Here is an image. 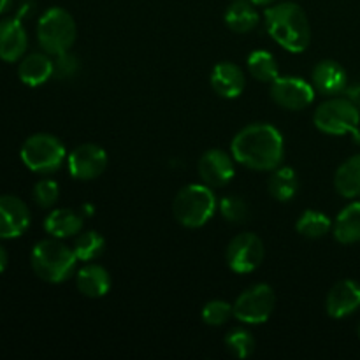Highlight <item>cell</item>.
Here are the masks:
<instances>
[{"label":"cell","mask_w":360,"mask_h":360,"mask_svg":"<svg viewBox=\"0 0 360 360\" xmlns=\"http://www.w3.org/2000/svg\"><path fill=\"white\" fill-rule=\"evenodd\" d=\"M232 157L253 171H274L283 162L285 144L280 130L269 123H253L234 136Z\"/></svg>","instance_id":"obj_1"},{"label":"cell","mask_w":360,"mask_h":360,"mask_svg":"<svg viewBox=\"0 0 360 360\" xmlns=\"http://www.w3.org/2000/svg\"><path fill=\"white\" fill-rule=\"evenodd\" d=\"M266 27L274 42L290 53H302L311 41L308 16L299 4L280 2L267 7Z\"/></svg>","instance_id":"obj_2"},{"label":"cell","mask_w":360,"mask_h":360,"mask_svg":"<svg viewBox=\"0 0 360 360\" xmlns=\"http://www.w3.org/2000/svg\"><path fill=\"white\" fill-rule=\"evenodd\" d=\"M32 269L48 283H62L72 276L76 269L77 257L72 248L63 245L56 238L39 241L30 255Z\"/></svg>","instance_id":"obj_3"},{"label":"cell","mask_w":360,"mask_h":360,"mask_svg":"<svg viewBox=\"0 0 360 360\" xmlns=\"http://www.w3.org/2000/svg\"><path fill=\"white\" fill-rule=\"evenodd\" d=\"M218 202L211 186L204 185H186L176 193L172 202L174 218L188 229H199L206 225L213 218Z\"/></svg>","instance_id":"obj_4"},{"label":"cell","mask_w":360,"mask_h":360,"mask_svg":"<svg viewBox=\"0 0 360 360\" xmlns=\"http://www.w3.org/2000/svg\"><path fill=\"white\" fill-rule=\"evenodd\" d=\"M76 21L62 7H49L37 23V41L48 55H60L72 48L76 41Z\"/></svg>","instance_id":"obj_5"},{"label":"cell","mask_w":360,"mask_h":360,"mask_svg":"<svg viewBox=\"0 0 360 360\" xmlns=\"http://www.w3.org/2000/svg\"><path fill=\"white\" fill-rule=\"evenodd\" d=\"M21 160L37 174H53L63 165L67 157L65 146L51 134H34L21 146Z\"/></svg>","instance_id":"obj_6"},{"label":"cell","mask_w":360,"mask_h":360,"mask_svg":"<svg viewBox=\"0 0 360 360\" xmlns=\"http://www.w3.org/2000/svg\"><path fill=\"white\" fill-rule=\"evenodd\" d=\"M315 127L329 136L354 134L360 125V109L350 98H330L316 108Z\"/></svg>","instance_id":"obj_7"},{"label":"cell","mask_w":360,"mask_h":360,"mask_svg":"<svg viewBox=\"0 0 360 360\" xmlns=\"http://www.w3.org/2000/svg\"><path fill=\"white\" fill-rule=\"evenodd\" d=\"M274 304H276V294L273 288L266 283H259L243 292L236 299L232 308H234V316L239 322L259 326L271 319Z\"/></svg>","instance_id":"obj_8"},{"label":"cell","mask_w":360,"mask_h":360,"mask_svg":"<svg viewBox=\"0 0 360 360\" xmlns=\"http://www.w3.org/2000/svg\"><path fill=\"white\" fill-rule=\"evenodd\" d=\"M266 257V248H264L262 239L252 232H243L238 234L227 246L225 259H227L229 267L238 274L253 273Z\"/></svg>","instance_id":"obj_9"},{"label":"cell","mask_w":360,"mask_h":360,"mask_svg":"<svg viewBox=\"0 0 360 360\" xmlns=\"http://www.w3.org/2000/svg\"><path fill=\"white\" fill-rule=\"evenodd\" d=\"M271 97L288 111H301L315 98V88L302 77L278 76L271 83Z\"/></svg>","instance_id":"obj_10"},{"label":"cell","mask_w":360,"mask_h":360,"mask_svg":"<svg viewBox=\"0 0 360 360\" xmlns=\"http://www.w3.org/2000/svg\"><path fill=\"white\" fill-rule=\"evenodd\" d=\"M69 172L72 178L90 181L98 178L108 167V153L97 144H81L69 155Z\"/></svg>","instance_id":"obj_11"},{"label":"cell","mask_w":360,"mask_h":360,"mask_svg":"<svg viewBox=\"0 0 360 360\" xmlns=\"http://www.w3.org/2000/svg\"><path fill=\"white\" fill-rule=\"evenodd\" d=\"M234 157L227 155L221 150H210L200 157L197 171H199L200 179L207 186L213 188H221L229 185L236 174Z\"/></svg>","instance_id":"obj_12"},{"label":"cell","mask_w":360,"mask_h":360,"mask_svg":"<svg viewBox=\"0 0 360 360\" xmlns=\"http://www.w3.org/2000/svg\"><path fill=\"white\" fill-rule=\"evenodd\" d=\"M30 227V210L14 195H0V239L20 238Z\"/></svg>","instance_id":"obj_13"},{"label":"cell","mask_w":360,"mask_h":360,"mask_svg":"<svg viewBox=\"0 0 360 360\" xmlns=\"http://www.w3.org/2000/svg\"><path fill=\"white\" fill-rule=\"evenodd\" d=\"M327 313L330 319H345L360 308V285L354 280H341L327 294Z\"/></svg>","instance_id":"obj_14"},{"label":"cell","mask_w":360,"mask_h":360,"mask_svg":"<svg viewBox=\"0 0 360 360\" xmlns=\"http://www.w3.org/2000/svg\"><path fill=\"white\" fill-rule=\"evenodd\" d=\"M28 35L20 18H7L0 21V60L18 62L25 55Z\"/></svg>","instance_id":"obj_15"},{"label":"cell","mask_w":360,"mask_h":360,"mask_svg":"<svg viewBox=\"0 0 360 360\" xmlns=\"http://www.w3.org/2000/svg\"><path fill=\"white\" fill-rule=\"evenodd\" d=\"M315 90L322 95H338L347 90V70L336 60H322L316 63L311 74Z\"/></svg>","instance_id":"obj_16"},{"label":"cell","mask_w":360,"mask_h":360,"mask_svg":"<svg viewBox=\"0 0 360 360\" xmlns=\"http://www.w3.org/2000/svg\"><path fill=\"white\" fill-rule=\"evenodd\" d=\"M211 86L220 97L236 98L243 94L246 79L243 70L232 62H220L211 72Z\"/></svg>","instance_id":"obj_17"},{"label":"cell","mask_w":360,"mask_h":360,"mask_svg":"<svg viewBox=\"0 0 360 360\" xmlns=\"http://www.w3.org/2000/svg\"><path fill=\"white\" fill-rule=\"evenodd\" d=\"M53 72L55 65L48 53H30L18 67V76L27 86H41L53 76Z\"/></svg>","instance_id":"obj_18"},{"label":"cell","mask_w":360,"mask_h":360,"mask_svg":"<svg viewBox=\"0 0 360 360\" xmlns=\"http://www.w3.org/2000/svg\"><path fill=\"white\" fill-rule=\"evenodd\" d=\"M81 229H83V217L67 207L53 210L44 220V231L56 239L72 238L79 234Z\"/></svg>","instance_id":"obj_19"},{"label":"cell","mask_w":360,"mask_h":360,"mask_svg":"<svg viewBox=\"0 0 360 360\" xmlns=\"http://www.w3.org/2000/svg\"><path fill=\"white\" fill-rule=\"evenodd\" d=\"M76 283L81 294L91 299H98L104 297L111 288V276L98 264H88L77 273Z\"/></svg>","instance_id":"obj_20"},{"label":"cell","mask_w":360,"mask_h":360,"mask_svg":"<svg viewBox=\"0 0 360 360\" xmlns=\"http://www.w3.org/2000/svg\"><path fill=\"white\" fill-rule=\"evenodd\" d=\"M225 23L236 34H248L259 25V13L252 0H232L225 11Z\"/></svg>","instance_id":"obj_21"},{"label":"cell","mask_w":360,"mask_h":360,"mask_svg":"<svg viewBox=\"0 0 360 360\" xmlns=\"http://www.w3.org/2000/svg\"><path fill=\"white\" fill-rule=\"evenodd\" d=\"M334 186L347 199L360 197V153L354 155L340 165L334 176Z\"/></svg>","instance_id":"obj_22"},{"label":"cell","mask_w":360,"mask_h":360,"mask_svg":"<svg viewBox=\"0 0 360 360\" xmlns=\"http://www.w3.org/2000/svg\"><path fill=\"white\" fill-rule=\"evenodd\" d=\"M334 238L341 245H354L360 241V202L350 204L338 214Z\"/></svg>","instance_id":"obj_23"},{"label":"cell","mask_w":360,"mask_h":360,"mask_svg":"<svg viewBox=\"0 0 360 360\" xmlns=\"http://www.w3.org/2000/svg\"><path fill=\"white\" fill-rule=\"evenodd\" d=\"M269 193L280 202L294 199L299 190V179L294 169L290 167H276L267 181Z\"/></svg>","instance_id":"obj_24"},{"label":"cell","mask_w":360,"mask_h":360,"mask_svg":"<svg viewBox=\"0 0 360 360\" xmlns=\"http://www.w3.org/2000/svg\"><path fill=\"white\" fill-rule=\"evenodd\" d=\"M295 229L301 236L308 239H320L326 234H329V231L333 229V221L327 217L326 213H320V211L308 210L299 217Z\"/></svg>","instance_id":"obj_25"},{"label":"cell","mask_w":360,"mask_h":360,"mask_svg":"<svg viewBox=\"0 0 360 360\" xmlns=\"http://www.w3.org/2000/svg\"><path fill=\"white\" fill-rule=\"evenodd\" d=\"M248 70L260 83H273L278 77V62L266 49H257L248 56Z\"/></svg>","instance_id":"obj_26"},{"label":"cell","mask_w":360,"mask_h":360,"mask_svg":"<svg viewBox=\"0 0 360 360\" xmlns=\"http://www.w3.org/2000/svg\"><path fill=\"white\" fill-rule=\"evenodd\" d=\"M105 248V241L98 232L88 231L77 236L76 243H74V253H76L77 260L81 262H91L97 257L102 255Z\"/></svg>","instance_id":"obj_27"},{"label":"cell","mask_w":360,"mask_h":360,"mask_svg":"<svg viewBox=\"0 0 360 360\" xmlns=\"http://www.w3.org/2000/svg\"><path fill=\"white\" fill-rule=\"evenodd\" d=\"M225 345H227V350L238 359L250 357L253 350H255V340H253V336L246 329L231 330L225 336Z\"/></svg>","instance_id":"obj_28"},{"label":"cell","mask_w":360,"mask_h":360,"mask_svg":"<svg viewBox=\"0 0 360 360\" xmlns=\"http://www.w3.org/2000/svg\"><path fill=\"white\" fill-rule=\"evenodd\" d=\"M218 210H220L221 217L231 224H243L248 218L250 210L248 204L236 195H227L218 202Z\"/></svg>","instance_id":"obj_29"},{"label":"cell","mask_w":360,"mask_h":360,"mask_svg":"<svg viewBox=\"0 0 360 360\" xmlns=\"http://www.w3.org/2000/svg\"><path fill=\"white\" fill-rule=\"evenodd\" d=\"M234 315V308L225 301H210L202 308V320L207 326H224Z\"/></svg>","instance_id":"obj_30"},{"label":"cell","mask_w":360,"mask_h":360,"mask_svg":"<svg viewBox=\"0 0 360 360\" xmlns=\"http://www.w3.org/2000/svg\"><path fill=\"white\" fill-rule=\"evenodd\" d=\"M58 183L53 181V179H41V181L35 183L34 192H32L35 204H37L39 207H44V210L55 206L56 200H58Z\"/></svg>","instance_id":"obj_31"},{"label":"cell","mask_w":360,"mask_h":360,"mask_svg":"<svg viewBox=\"0 0 360 360\" xmlns=\"http://www.w3.org/2000/svg\"><path fill=\"white\" fill-rule=\"evenodd\" d=\"M53 65H55V72H53V76L58 77V79H69V77H74L77 70H79V62H77L76 56L69 51L55 55V62H53Z\"/></svg>","instance_id":"obj_32"},{"label":"cell","mask_w":360,"mask_h":360,"mask_svg":"<svg viewBox=\"0 0 360 360\" xmlns=\"http://www.w3.org/2000/svg\"><path fill=\"white\" fill-rule=\"evenodd\" d=\"M348 97H350V101H354L355 104H357V108L360 109V84L359 86L348 88Z\"/></svg>","instance_id":"obj_33"},{"label":"cell","mask_w":360,"mask_h":360,"mask_svg":"<svg viewBox=\"0 0 360 360\" xmlns=\"http://www.w3.org/2000/svg\"><path fill=\"white\" fill-rule=\"evenodd\" d=\"M7 264H9V255H7L6 248L0 245V273H4V271H6Z\"/></svg>","instance_id":"obj_34"},{"label":"cell","mask_w":360,"mask_h":360,"mask_svg":"<svg viewBox=\"0 0 360 360\" xmlns=\"http://www.w3.org/2000/svg\"><path fill=\"white\" fill-rule=\"evenodd\" d=\"M11 6H13V0H0V14L7 13L11 9Z\"/></svg>","instance_id":"obj_35"},{"label":"cell","mask_w":360,"mask_h":360,"mask_svg":"<svg viewBox=\"0 0 360 360\" xmlns=\"http://www.w3.org/2000/svg\"><path fill=\"white\" fill-rule=\"evenodd\" d=\"M255 6H269V4H273L274 0H252Z\"/></svg>","instance_id":"obj_36"},{"label":"cell","mask_w":360,"mask_h":360,"mask_svg":"<svg viewBox=\"0 0 360 360\" xmlns=\"http://www.w3.org/2000/svg\"><path fill=\"white\" fill-rule=\"evenodd\" d=\"M359 336H360V323H359Z\"/></svg>","instance_id":"obj_37"}]
</instances>
